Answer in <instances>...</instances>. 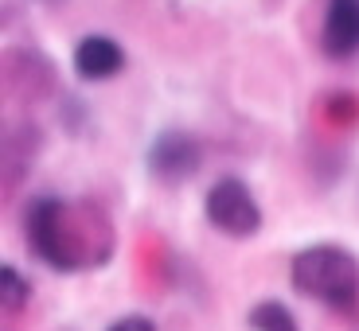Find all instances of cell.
I'll return each mask as SVG.
<instances>
[{"mask_svg":"<svg viewBox=\"0 0 359 331\" xmlns=\"http://www.w3.org/2000/svg\"><path fill=\"white\" fill-rule=\"evenodd\" d=\"M27 296H32L27 277H20L16 265H0V300H4V308H8V312H20V308L27 304Z\"/></svg>","mask_w":359,"mask_h":331,"instance_id":"ba28073f","label":"cell"},{"mask_svg":"<svg viewBox=\"0 0 359 331\" xmlns=\"http://www.w3.org/2000/svg\"><path fill=\"white\" fill-rule=\"evenodd\" d=\"M320 51L328 59L359 55V0H328L320 24Z\"/></svg>","mask_w":359,"mask_h":331,"instance_id":"5b68a950","label":"cell"},{"mask_svg":"<svg viewBox=\"0 0 359 331\" xmlns=\"http://www.w3.org/2000/svg\"><path fill=\"white\" fill-rule=\"evenodd\" d=\"M114 223L90 199L43 195L27 206V246L59 273L102 269L114 258Z\"/></svg>","mask_w":359,"mask_h":331,"instance_id":"6da1fadb","label":"cell"},{"mask_svg":"<svg viewBox=\"0 0 359 331\" xmlns=\"http://www.w3.org/2000/svg\"><path fill=\"white\" fill-rule=\"evenodd\" d=\"M289 281L301 296L336 308V312H351L359 304V258L344 246H305L301 253H293Z\"/></svg>","mask_w":359,"mask_h":331,"instance_id":"7a4b0ae2","label":"cell"},{"mask_svg":"<svg viewBox=\"0 0 359 331\" xmlns=\"http://www.w3.org/2000/svg\"><path fill=\"white\" fill-rule=\"evenodd\" d=\"M39 4H67V0H39Z\"/></svg>","mask_w":359,"mask_h":331,"instance_id":"30bf717a","label":"cell"},{"mask_svg":"<svg viewBox=\"0 0 359 331\" xmlns=\"http://www.w3.org/2000/svg\"><path fill=\"white\" fill-rule=\"evenodd\" d=\"M250 328L254 331H301L281 300H262V304L250 308Z\"/></svg>","mask_w":359,"mask_h":331,"instance_id":"52a82bcc","label":"cell"},{"mask_svg":"<svg viewBox=\"0 0 359 331\" xmlns=\"http://www.w3.org/2000/svg\"><path fill=\"white\" fill-rule=\"evenodd\" d=\"M203 215L226 238H254L262 230V206L254 199V191L246 188L238 176H223L215 179L203 195Z\"/></svg>","mask_w":359,"mask_h":331,"instance_id":"3957f363","label":"cell"},{"mask_svg":"<svg viewBox=\"0 0 359 331\" xmlns=\"http://www.w3.org/2000/svg\"><path fill=\"white\" fill-rule=\"evenodd\" d=\"M144 164H149V171H153L161 183H184V179H191L203 168V148H199V141L191 133L168 129V133H161L149 144Z\"/></svg>","mask_w":359,"mask_h":331,"instance_id":"277c9868","label":"cell"},{"mask_svg":"<svg viewBox=\"0 0 359 331\" xmlns=\"http://www.w3.org/2000/svg\"><path fill=\"white\" fill-rule=\"evenodd\" d=\"M71 59H74V74H79L82 82H106V78L126 71V51H121V43L109 39V36L79 39Z\"/></svg>","mask_w":359,"mask_h":331,"instance_id":"8992f818","label":"cell"},{"mask_svg":"<svg viewBox=\"0 0 359 331\" xmlns=\"http://www.w3.org/2000/svg\"><path fill=\"white\" fill-rule=\"evenodd\" d=\"M109 331H156V323L149 316H121Z\"/></svg>","mask_w":359,"mask_h":331,"instance_id":"9c48e42d","label":"cell"}]
</instances>
